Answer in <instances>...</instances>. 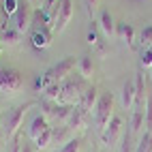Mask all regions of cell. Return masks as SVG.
Instances as JSON below:
<instances>
[{
  "label": "cell",
  "mask_w": 152,
  "mask_h": 152,
  "mask_svg": "<svg viewBox=\"0 0 152 152\" xmlns=\"http://www.w3.org/2000/svg\"><path fill=\"white\" fill-rule=\"evenodd\" d=\"M64 124L71 126L73 131H75V129H86V126H88V114H86V111H82V109L75 105L73 111H71V116H69V120H66Z\"/></svg>",
  "instance_id": "8fae6325"
},
{
  "label": "cell",
  "mask_w": 152,
  "mask_h": 152,
  "mask_svg": "<svg viewBox=\"0 0 152 152\" xmlns=\"http://www.w3.org/2000/svg\"><path fill=\"white\" fill-rule=\"evenodd\" d=\"M32 13H34L32 2H30V0H19L17 11H15V15L11 17V19H13V28L17 30V32L24 34L26 30L30 28V24H32Z\"/></svg>",
  "instance_id": "8992f818"
},
{
  "label": "cell",
  "mask_w": 152,
  "mask_h": 152,
  "mask_svg": "<svg viewBox=\"0 0 152 152\" xmlns=\"http://www.w3.org/2000/svg\"><path fill=\"white\" fill-rule=\"evenodd\" d=\"M84 2H86V7H88V13L92 15L96 9H99V2H101V0H84Z\"/></svg>",
  "instance_id": "4316f807"
},
{
  "label": "cell",
  "mask_w": 152,
  "mask_h": 152,
  "mask_svg": "<svg viewBox=\"0 0 152 152\" xmlns=\"http://www.w3.org/2000/svg\"><path fill=\"white\" fill-rule=\"evenodd\" d=\"M22 86H24V79L19 71L0 66V94H17Z\"/></svg>",
  "instance_id": "5b68a950"
},
{
  "label": "cell",
  "mask_w": 152,
  "mask_h": 152,
  "mask_svg": "<svg viewBox=\"0 0 152 152\" xmlns=\"http://www.w3.org/2000/svg\"><path fill=\"white\" fill-rule=\"evenodd\" d=\"M139 43H141V49H152V24L139 32Z\"/></svg>",
  "instance_id": "44dd1931"
},
{
  "label": "cell",
  "mask_w": 152,
  "mask_h": 152,
  "mask_svg": "<svg viewBox=\"0 0 152 152\" xmlns=\"http://www.w3.org/2000/svg\"><path fill=\"white\" fill-rule=\"evenodd\" d=\"M22 41V32H17L15 28H2V32H0V43L2 45H17Z\"/></svg>",
  "instance_id": "ac0fdd59"
},
{
  "label": "cell",
  "mask_w": 152,
  "mask_h": 152,
  "mask_svg": "<svg viewBox=\"0 0 152 152\" xmlns=\"http://www.w3.org/2000/svg\"><path fill=\"white\" fill-rule=\"evenodd\" d=\"M52 141H54V126H49V129H45L43 133L34 139V144H37L39 150H45L49 144H52Z\"/></svg>",
  "instance_id": "ffe728a7"
},
{
  "label": "cell",
  "mask_w": 152,
  "mask_h": 152,
  "mask_svg": "<svg viewBox=\"0 0 152 152\" xmlns=\"http://www.w3.org/2000/svg\"><path fill=\"white\" fill-rule=\"evenodd\" d=\"M92 114H94V129L99 133H103V129L109 124V120L114 118V94L111 92L101 94L94 109H92Z\"/></svg>",
  "instance_id": "7a4b0ae2"
},
{
  "label": "cell",
  "mask_w": 152,
  "mask_h": 152,
  "mask_svg": "<svg viewBox=\"0 0 152 152\" xmlns=\"http://www.w3.org/2000/svg\"><path fill=\"white\" fill-rule=\"evenodd\" d=\"M71 17H73V0H58L56 7L47 15L52 32H58L60 34L66 28V24L71 22Z\"/></svg>",
  "instance_id": "6da1fadb"
},
{
  "label": "cell",
  "mask_w": 152,
  "mask_h": 152,
  "mask_svg": "<svg viewBox=\"0 0 152 152\" xmlns=\"http://www.w3.org/2000/svg\"><path fill=\"white\" fill-rule=\"evenodd\" d=\"M150 71H152V69H150Z\"/></svg>",
  "instance_id": "4dcf8cb0"
},
{
  "label": "cell",
  "mask_w": 152,
  "mask_h": 152,
  "mask_svg": "<svg viewBox=\"0 0 152 152\" xmlns=\"http://www.w3.org/2000/svg\"><path fill=\"white\" fill-rule=\"evenodd\" d=\"M99 90H96V86H92V84H88L86 86V90L82 92V99H79V103H77V107L82 109V111H86V114H90V111L94 109V105H96V101H99Z\"/></svg>",
  "instance_id": "ba28073f"
},
{
  "label": "cell",
  "mask_w": 152,
  "mask_h": 152,
  "mask_svg": "<svg viewBox=\"0 0 152 152\" xmlns=\"http://www.w3.org/2000/svg\"><path fill=\"white\" fill-rule=\"evenodd\" d=\"M141 66L152 69V49H141Z\"/></svg>",
  "instance_id": "d4e9b609"
},
{
  "label": "cell",
  "mask_w": 152,
  "mask_h": 152,
  "mask_svg": "<svg viewBox=\"0 0 152 152\" xmlns=\"http://www.w3.org/2000/svg\"><path fill=\"white\" fill-rule=\"evenodd\" d=\"M30 107H34V101H26V103H22V105H17V107H13V109H9L7 111V139H13L17 133H19V126H22V122H24V116L28 114V109Z\"/></svg>",
  "instance_id": "277c9868"
},
{
  "label": "cell",
  "mask_w": 152,
  "mask_h": 152,
  "mask_svg": "<svg viewBox=\"0 0 152 152\" xmlns=\"http://www.w3.org/2000/svg\"><path fill=\"white\" fill-rule=\"evenodd\" d=\"M137 103V90H135V79H129L122 86V105L124 109H133Z\"/></svg>",
  "instance_id": "30bf717a"
},
{
  "label": "cell",
  "mask_w": 152,
  "mask_h": 152,
  "mask_svg": "<svg viewBox=\"0 0 152 152\" xmlns=\"http://www.w3.org/2000/svg\"><path fill=\"white\" fill-rule=\"evenodd\" d=\"M52 28H41V30H32V34H30V41H32V47L37 49H45L49 47V43H52Z\"/></svg>",
  "instance_id": "9c48e42d"
},
{
  "label": "cell",
  "mask_w": 152,
  "mask_h": 152,
  "mask_svg": "<svg viewBox=\"0 0 152 152\" xmlns=\"http://www.w3.org/2000/svg\"><path fill=\"white\" fill-rule=\"evenodd\" d=\"M99 28L103 30V34L105 37H111V34H116V24H114V17H111V13L107 11V9H103L99 15Z\"/></svg>",
  "instance_id": "5bb4252c"
},
{
  "label": "cell",
  "mask_w": 152,
  "mask_h": 152,
  "mask_svg": "<svg viewBox=\"0 0 152 152\" xmlns=\"http://www.w3.org/2000/svg\"><path fill=\"white\" fill-rule=\"evenodd\" d=\"M17 7H19V0H4L2 2V13L7 17H13L15 11H17Z\"/></svg>",
  "instance_id": "603a6c76"
},
{
  "label": "cell",
  "mask_w": 152,
  "mask_h": 152,
  "mask_svg": "<svg viewBox=\"0 0 152 152\" xmlns=\"http://www.w3.org/2000/svg\"><path fill=\"white\" fill-rule=\"evenodd\" d=\"M131 111V133L137 135L141 126H146V107H133Z\"/></svg>",
  "instance_id": "4fadbf2b"
},
{
  "label": "cell",
  "mask_w": 152,
  "mask_h": 152,
  "mask_svg": "<svg viewBox=\"0 0 152 152\" xmlns=\"http://www.w3.org/2000/svg\"><path fill=\"white\" fill-rule=\"evenodd\" d=\"M116 32L120 34V39H122L129 47L135 45V28H133V24H126V22L118 24V26H116Z\"/></svg>",
  "instance_id": "9a60e30c"
},
{
  "label": "cell",
  "mask_w": 152,
  "mask_h": 152,
  "mask_svg": "<svg viewBox=\"0 0 152 152\" xmlns=\"http://www.w3.org/2000/svg\"><path fill=\"white\" fill-rule=\"evenodd\" d=\"M88 43L92 45V47H96L101 41H99V34H96V30L94 28H90V32H88Z\"/></svg>",
  "instance_id": "484cf974"
},
{
  "label": "cell",
  "mask_w": 152,
  "mask_h": 152,
  "mask_svg": "<svg viewBox=\"0 0 152 152\" xmlns=\"http://www.w3.org/2000/svg\"><path fill=\"white\" fill-rule=\"evenodd\" d=\"M79 150H82V139H79V137H73V139H69L58 152H79Z\"/></svg>",
  "instance_id": "7402d4cb"
},
{
  "label": "cell",
  "mask_w": 152,
  "mask_h": 152,
  "mask_svg": "<svg viewBox=\"0 0 152 152\" xmlns=\"http://www.w3.org/2000/svg\"><path fill=\"white\" fill-rule=\"evenodd\" d=\"M60 92H62V84L56 82V84H49L41 94H43V99H47V101H56V103H60Z\"/></svg>",
  "instance_id": "d6986e66"
},
{
  "label": "cell",
  "mask_w": 152,
  "mask_h": 152,
  "mask_svg": "<svg viewBox=\"0 0 152 152\" xmlns=\"http://www.w3.org/2000/svg\"><path fill=\"white\" fill-rule=\"evenodd\" d=\"M2 2H4V0H0V13H2Z\"/></svg>",
  "instance_id": "f1b7e54d"
},
{
  "label": "cell",
  "mask_w": 152,
  "mask_h": 152,
  "mask_svg": "<svg viewBox=\"0 0 152 152\" xmlns=\"http://www.w3.org/2000/svg\"><path fill=\"white\" fill-rule=\"evenodd\" d=\"M120 152H133V133H129L122 137V146H120Z\"/></svg>",
  "instance_id": "cb8c5ba5"
},
{
  "label": "cell",
  "mask_w": 152,
  "mask_h": 152,
  "mask_svg": "<svg viewBox=\"0 0 152 152\" xmlns=\"http://www.w3.org/2000/svg\"><path fill=\"white\" fill-rule=\"evenodd\" d=\"M69 139H73V129L66 126V124H60V126L56 124V126H54V141L64 146ZM54 141H52V144H54Z\"/></svg>",
  "instance_id": "e0dca14e"
},
{
  "label": "cell",
  "mask_w": 152,
  "mask_h": 152,
  "mask_svg": "<svg viewBox=\"0 0 152 152\" xmlns=\"http://www.w3.org/2000/svg\"><path fill=\"white\" fill-rule=\"evenodd\" d=\"M120 131H122V118L114 116V118L109 120V124L103 129V133H99L101 135V144H103V146H114L116 141H118Z\"/></svg>",
  "instance_id": "52a82bcc"
},
{
  "label": "cell",
  "mask_w": 152,
  "mask_h": 152,
  "mask_svg": "<svg viewBox=\"0 0 152 152\" xmlns=\"http://www.w3.org/2000/svg\"><path fill=\"white\" fill-rule=\"evenodd\" d=\"M22 152H34L30 144H22Z\"/></svg>",
  "instance_id": "83f0119b"
},
{
  "label": "cell",
  "mask_w": 152,
  "mask_h": 152,
  "mask_svg": "<svg viewBox=\"0 0 152 152\" xmlns=\"http://www.w3.org/2000/svg\"><path fill=\"white\" fill-rule=\"evenodd\" d=\"M45 129H49V120L43 114H39V116L32 118V122H30V126H28V137L30 139H37Z\"/></svg>",
  "instance_id": "7c38bea8"
},
{
  "label": "cell",
  "mask_w": 152,
  "mask_h": 152,
  "mask_svg": "<svg viewBox=\"0 0 152 152\" xmlns=\"http://www.w3.org/2000/svg\"><path fill=\"white\" fill-rule=\"evenodd\" d=\"M77 71H79L77 75H82V77L86 79V82H88V79L92 77V73H94V64H92V58H90V56H82V58L77 60Z\"/></svg>",
  "instance_id": "2e32d148"
},
{
  "label": "cell",
  "mask_w": 152,
  "mask_h": 152,
  "mask_svg": "<svg viewBox=\"0 0 152 152\" xmlns=\"http://www.w3.org/2000/svg\"><path fill=\"white\" fill-rule=\"evenodd\" d=\"M0 52H2V43H0Z\"/></svg>",
  "instance_id": "f546056e"
},
{
  "label": "cell",
  "mask_w": 152,
  "mask_h": 152,
  "mask_svg": "<svg viewBox=\"0 0 152 152\" xmlns=\"http://www.w3.org/2000/svg\"><path fill=\"white\" fill-rule=\"evenodd\" d=\"M62 84V92H60V103L62 105H77L79 99H82V92L86 90L88 82L79 75V77H69Z\"/></svg>",
  "instance_id": "3957f363"
}]
</instances>
